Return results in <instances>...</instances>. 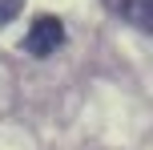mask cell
Here are the masks:
<instances>
[{
	"mask_svg": "<svg viewBox=\"0 0 153 150\" xmlns=\"http://www.w3.org/2000/svg\"><path fill=\"white\" fill-rule=\"evenodd\" d=\"M61 45H65V24L56 20V16H36V20L28 24L24 53H32V57H48V53H56Z\"/></svg>",
	"mask_w": 153,
	"mask_h": 150,
	"instance_id": "cell-1",
	"label": "cell"
},
{
	"mask_svg": "<svg viewBox=\"0 0 153 150\" xmlns=\"http://www.w3.org/2000/svg\"><path fill=\"white\" fill-rule=\"evenodd\" d=\"M121 16L153 32V0H121Z\"/></svg>",
	"mask_w": 153,
	"mask_h": 150,
	"instance_id": "cell-2",
	"label": "cell"
},
{
	"mask_svg": "<svg viewBox=\"0 0 153 150\" xmlns=\"http://www.w3.org/2000/svg\"><path fill=\"white\" fill-rule=\"evenodd\" d=\"M20 8H24V0H0V24L16 20V16H20Z\"/></svg>",
	"mask_w": 153,
	"mask_h": 150,
	"instance_id": "cell-3",
	"label": "cell"
}]
</instances>
